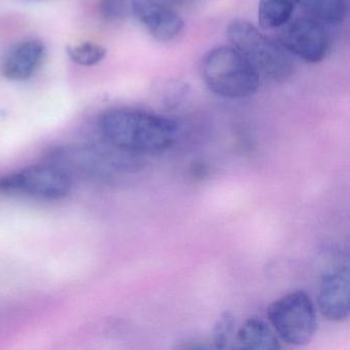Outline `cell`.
<instances>
[{
	"mask_svg": "<svg viewBox=\"0 0 350 350\" xmlns=\"http://www.w3.org/2000/svg\"><path fill=\"white\" fill-rule=\"evenodd\" d=\"M73 181L56 165H31L0 178V192H15L38 200H58L72 190Z\"/></svg>",
	"mask_w": 350,
	"mask_h": 350,
	"instance_id": "6",
	"label": "cell"
},
{
	"mask_svg": "<svg viewBox=\"0 0 350 350\" xmlns=\"http://www.w3.org/2000/svg\"><path fill=\"white\" fill-rule=\"evenodd\" d=\"M46 56V46L40 40H27L14 46L5 57L3 73L10 81H22L36 72Z\"/></svg>",
	"mask_w": 350,
	"mask_h": 350,
	"instance_id": "10",
	"label": "cell"
},
{
	"mask_svg": "<svg viewBox=\"0 0 350 350\" xmlns=\"http://www.w3.org/2000/svg\"><path fill=\"white\" fill-rule=\"evenodd\" d=\"M237 321L230 312H224L214 327V343L217 348H234Z\"/></svg>",
	"mask_w": 350,
	"mask_h": 350,
	"instance_id": "15",
	"label": "cell"
},
{
	"mask_svg": "<svg viewBox=\"0 0 350 350\" xmlns=\"http://www.w3.org/2000/svg\"><path fill=\"white\" fill-rule=\"evenodd\" d=\"M280 40L288 53L308 63L323 60L331 46L327 25L308 16L290 20L284 25Z\"/></svg>",
	"mask_w": 350,
	"mask_h": 350,
	"instance_id": "7",
	"label": "cell"
},
{
	"mask_svg": "<svg viewBox=\"0 0 350 350\" xmlns=\"http://www.w3.org/2000/svg\"><path fill=\"white\" fill-rule=\"evenodd\" d=\"M108 144V143H107ZM109 145L104 147L75 145L54 149L49 163L62 170L71 180H107L132 167L136 157Z\"/></svg>",
	"mask_w": 350,
	"mask_h": 350,
	"instance_id": "4",
	"label": "cell"
},
{
	"mask_svg": "<svg viewBox=\"0 0 350 350\" xmlns=\"http://www.w3.org/2000/svg\"><path fill=\"white\" fill-rule=\"evenodd\" d=\"M99 129L108 144L135 157L165 152L179 134V126L172 118L133 108L105 112Z\"/></svg>",
	"mask_w": 350,
	"mask_h": 350,
	"instance_id": "1",
	"label": "cell"
},
{
	"mask_svg": "<svg viewBox=\"0 0 350 350\" xmlns=\"http://www.w3.org/2000/svg\"><path fill=\"white\" fill-rule=\"evenodd\" d=\"M307 16L325 25H338L346 15L345 0H299Z\"/></svg>",
	"mask_w": 350,
	"mask_h": 350,
	"instance_id": "13",
	"label": "cell"
},
{
	"mask_svg": "<svg viewBox=\"0 0 350 350\" xmlns=\"http://www.w3.org/2000/svg\"><path fill=\"white\" fill-rule=\"evenodd\" d=\"M131 11L159 42H170L183 29V21L177 12L159 0H131Z\"/></svg>",
	"mask_w": 350,
	"mask_h": 350,
	"instance_id": "9",
	"label": "cell"
},
{
	"mask_svg": "<svg viewBox=\"0 0 350 350\" xmlns=\"http://www.w3.org/2000/svg\"><path fill=\"white\" fill-rule=\"evenodd\" d=\"M233 48L251 64L260 79L282 83L292 77L294 63L288 51L245 20H233L227 28Z\"/></svg>",
	"mask_w": 350,
	"mask_h": 350,
	"instance_id": "2",
	"label": "cell"
},
{
	"mask_svg": "<svg viewBox=\"0 0 350 350\" xmlns=\"http://www.w3.org/2000/svg\"><path fill=\"white\" fill-rule=\"evenodd\" d=\"M299 0H260L258 19L261 28L276 29L286 25L292 19Z\"/></svg>",
	"mask_w": 350,
	"mask_h": 350,
	"instance_id": "12",
	"label": "cell"
},
{
	"mask_svg": "<svg viewBox=\"0 0 350 350\" xmlns=\"http://www.w3.org/2000/svg\"><path fill=\"white\" fill-rule=\"evenodd\" d=\"M69 58L81 66H94L101 62L106 56V50L93 42H83L79 46L67 49Z\"/></svg>",
	"mask_w": 350,
	"mask_h": 350,
	"instance_id": "14",
	"label": "cell"
},
{
	"mask_svg": "<svg viewBox=\"0 0 350 350\" xmlns=\"http://www.w3.org/2000/svg\"><path fill=\"white\" fill-rule=\"evenodd\" d=\"M99 12L106 21H120L132 13L131 0H100Z\"/></svg>",
	"mask_w": 350,
	"mask_h": 350,
	"instance_id": "16",
	"label": "cell"
},
{
	"mask_svg": "<svg viewBox=\"0 0 350 350\" xmlns=\"http://www.w3.org/2000/svg\"><path fill=\"white\" fill-rule=\"evenodd\" d=\"M200 72L206 87L226 99H243L254 95L261 79L233 46H218L206 53Z\"/></svg>",
	"mask_w": 350,
	"mask_h": 350,
	"instance_id": "3",
	"label": "cell"
},
{
	"mask_svg": "<svg viewBox=\"0 0 350 350\" xmlns=\"http://www.w3.org/2000/svg\"><path fill=\"white\" fill-rule=\"evenodd\" d=\"M317 306L329 321H345L350 310V273L347 265L336 266L321 276Z\"/></svg>",
	"mask_w": 350,
	"mask_h": 350,
	"instance_id": "8",
	"label": "cell"
},
{
	"mask_svg": "<svg viewBox=\"0 0 350 350\" xmlns=\"http://www.w3.org/2000/svg\"><path fill=\"white\" fill-rule=\"evenodd\" d=\"M234 347L243 349H280V341L270 323L258 317L245 319L237 329Z\"/></svg>",
	"mask_w": 350,
	"mask_h": 350,
	"instance_id": "11",
	"label": "cell"
},
{
	"mask_svg": "<svg viewBox=\"0 0 350 350\" xmlns=\"http://www.w3.org/2000/svg\"><path fill=\"white\" fill-rule=\"evenodd\" d=\"M159 1L174 9V8L184 7V5H189V3H193L196 0H159Z\"/></svg>",
	"mask_w": 350,
	"mask_h": 350,
	"instance_id": "17",
	"label": "cell"
},
{
	"mask_svg": "<svg viewBox=\"0 0 350 350\" xmlns=\"http://www.w3.org/2000/svg\"><path fill=\"white\" fill-rule=\"evenodd\" d=\"M267 317L278 337L290 345H306L317 332V308L304 291H294L274 301L267 308Z\"/></svg>",
	"mask_w": 350,
	"mask_h": 350,
	"instance_id": "5",
	"label": "cell"
}]
</instances>
